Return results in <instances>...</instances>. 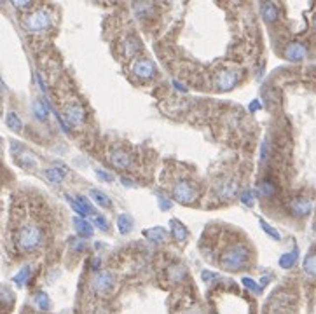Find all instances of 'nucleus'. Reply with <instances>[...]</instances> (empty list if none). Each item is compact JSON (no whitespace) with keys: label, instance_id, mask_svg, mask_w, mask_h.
Returning <instances> with one entry per match:
<instances>
[{"label":"nucleus","instance_id":"obj_1","mask_svg":"<svg viewBox=\"0 0 316 314\" xmlns=\"http://www.w3.org/2000/svg\"><path fill=\"white\" fill-rule=\"evenodd\" d=\"M250 257H252V253L245 244H233L220 257V267L229 273H239V271L246 269Z\"/></svg>","mask_w":316,"mask_h":314},{"label":"nucleus","instance_id":"obj_2","mask_svg":"<svg viewBox=\"0 0 316 314\" xmlns=\"http://www.w3.org/2000/svg\"><path fill=\"white\" fill-rule=\"evenodd\" d=\"M16 243H18V248L21 251H34L39 246H42V243H44V232H42L40 225L34 224V222L25 224L19 229Z\"/></svg>","mask_w":316,"mask_h":314},{"label":"nucleus","instance_id":"obj_3","mask_svg":"<svg viewBox=\"0 0 316 314\" xmlns=\"http://www.w3.org/2000/svg\"><path fill=\"white\" fill-rule=\"evenodd\" d=\"M171 196L180 204H194L199 197V191L192 182L189 180H178L171 189Z\"/></svg>","mask_w":316,"mask_h":314},{"label":"nucleus","instance_id":"obj_4","mask_svg":"<svg viewBox=\"0 0 316 314\" xmlns=\"http://www.w3.org/2000/svg\"><path fill=\"white\" fill-rule=\"evenodd\" d=\"M51 25H53V16H51V12L47 9H37V11L30 12L27 16V19H25L27 30L34 32V34L49 30Z\"/></svg>","mask_w":316,"mask_h":314},{"label":"nucleus","instance_id":"obj_5","mask_svg":"<svg viewBox=\"0 0 316 314\" xmlns=\"http://www.w3.org/2000/svg\"><path fill=\"white\" fill-rule=\"evenodd\" d=\"M11 154L14 156V161L18 162L21 168H35L37 166V159H35V154H32L30 150L25 145L18 142H11Z\"/></svg>","mask_w":316,"mask_h":314},{"label":"nucleus","instance_id":"obj_6","mask_svg":"<svg viewBox=\"0 0 316 314\" xmlns=\"http://www.w3.org/2000/svg\"><path fill=\"white\" fill-rule=\"evenodd\" d=\"M65 119H67V124H72V126H80V124L86 120V110L82 109V105L77 103V101H72V103H67L63 109Z\"/></svg>","mask_w":316,"mask_h":314},{"label":"nucleus","instance_id":"obj_7","mask_svg":"<svg viewBox=\"0 0 316 314\" xmlns=\"http://www.w3.org/2000/svg\"><path fill=\"white\" fill-rule=\"evenodd\" d=\"M133 74L136 77L143 78V80H149V78H154L156 74H158V68H156V63L149 58H140V60L135 61L133 65Z\"/></svg>","mask_w":316,"mask_h":314},{"label":"nucleus","instance_id":"obj_8","mask_svg":"<svg viewBox=\"0 0 316 314\" xmlns=\"http://www.w3.org/2000/svg\"><path fill=\"white\" fill-rule=\"evenodd\" d=\"M309 49L304 42H290L283 51V56L288 61H302L304 58H308Z\"/></svg>","mask_w":316,"mask_h":314},{"label":"nucleus","instance_id":"obj_9","mask_svg":"<svg viewBox=\"0 0 316 314\" xmlns=\"http://www.w3.org/2000/svg\"><path fill=\"white\" fill-rule=\"evenodd\" d=\"M288 209L294 217L306 218V217H309V213H311L313 202L309 201L308 197H294L288 202Z\"/></svg>","mask_w":316,"mask_h":314},{"label":"nucleus","instance_id":"obj_10","mask_svg":"<svg viewBox=\"0 0 316 314\" xmlns=\"http://www.w3.org/2000/svg\"><path fill=\"white\" fill-rule=\"evenodd\" d=\"M239 82V74L236 70H222L217 75V89L229 91Z\"/></svg>","mask_w":316,"mask_h":314},{"label":"nucleus","instance_id":"obj_11","mask_svg":"<svg viewBox=\"0 0 316 314\" xmlns=\"http://www.w3.org/2000/svg\"><path fill=\"white\" fill-rule=\"evenodd\" d=\"M114 284H116V279H114V274L109 273V271H102V273H98L96 276H94V281H93L94 290H96L98 293L110 292V290L114 288Z\"/></svg>","mask_w":316,"mask_h":314},{"label":"nucleus","instance_id":"obj_12","mask_svg":"<svg viewBox=\"0 0 316 314\" xmlns=\"http://www.w3.org/2000/svg\"><path fill=\"white\" fill-rule=\"evenodd\" d=\"M110 159V164L116 166L119 169H128L133 162V157L129 152H126L124 149H114L109 156Z\"/></svg>","mask_w":316,"mask_h":314},{"label":"nucleus","instance_id":"obj_13","mask_svg":"<svg viewBox=\"0 0 316 314\" xmlns=\"http://www.w3.org/2000/svg\"><path fill=\"white\" fill-rule=\"evenodd\" d=\"M143 236L147 237V239H151L152 243L156 244H164L168 243V231L162 227H151V229H143Z\"/></svg>","mask_w":316,"mask_h":314},{"label":"nucleus","instance_id":"obj_14","mask_svg":"<svg viewBox=\"0 0 316 314\" xmlns=\"http://www.w3.org/2000/svg\"><path fill=\"white\" fill-rule=\"evenodd\" d=\"M169 227H171V236H173L175 241H178V243H184V241L187 239L189 231L180 220H177V218H171V220H169Z\"/></svg>","mask_w":316,"mask_h":314},{"label":"nucleus","instance_id":"obj_15","mask_svg":"<svg viewBox=\"0 0 316 314\" xmlns=\"http://www.w3.org/2000/svg\"><path fill=\"white\" fill-rule=\"evenodd\" d=\"M237 194V183L236 180H224L218 183V196L224 199H233Z\"/></svg>","mask_w":316,"mask_h":314},{"label":"nucleus","instance_id":"obj_16","mask_svg":"<svg viewBox=\"0 0 316 314\" xmlns=\"http://www.w3.org/2000/svg\"><path fill=\"white\" fill-rule=\"evenodd\" d=\"M74 229H76V232L80 236V237H91V236L94 234L93 224H89V222L84 220V218H80V217L74 218Z\"/></svg>","mask_w":316,"mask_h":314},{"label":"nucleus","instance_id":"obj_17","mask_svg":"<svg viewBox=\"0 0 316 314\" xmlns=\"http://www.w3.org/2000/svg\"><path fill=\"white\" fill-rule=\"evenodd\" d=\"M259 194L262 197H275L278 194V187L271 178H264L259 182Z\"/></svg>","mask_w":316,"mask_h":314},{"label":"nucleus","instance_id":"obj_18","mask_svg":"<svg viewBox=\"0 0 316 314\" xmlns=\"http://www.w3.org/2000/svg\"><path fill=\"white\" fill-rule=\"evenodd\" d=\"M67 175V169L60 168V166H51V168H45L44 176L49 180L51 183H61Z\"/></svg>","mask_w":316,"mask_h":314},{"label":"nucleus","instance_id":"obj_19","mask_svg":"<svg viewBox=\"0 0 316 314\" xmlns=\"http://www.w3.org/2000/svg\"><path fill=\"white\" fill-rule=\"evenodd\" d=\"M32 110H34V116L37 117L39 120H47L49 117V105H45L42 100H34L32 101Z\"/></svg>","mask_w":316,"mask_h":314},{"label":"nucleus","instance_id":"obj_20","mask_svg":"<svg viewBox=\"0 0 316 314\" xmlns=\"http://www.w3.org/2000/svg\"><path fill=\"white\" fill-rule=\"evenodd\" d=\"M260 14H262V18L266 19L267 23H275L276 19H278V16H279V11H278V7H276L275 4L267 2V4L260 5Z\"/></svg>","mask_w":316,"mask_h":314},{"label":"nucleus","instance_id":"obj_21","mask_svg":"<svg viewBox=\"0 0 316 314\" xmlns=\"http://www.w3.org/2000/svg\"><path fill=\"white\" fill-rule=\"evenodd\" d=\"M131 229H133L131 215L120 213L119 217H117V231H119L120 234H128V232H131Z\"/></svg>","mask_w":316,"mask_h":314},{"label":"nucleus","instance_id":"obj_22","mask_svg":"<svg viewBox=\"0 0 316 314\" xmlns=\"http://www.w3.org/2000/svg\"><path fill=\"white\" fill-rule=\"evenodd\" d=\"M299 260V251L294 250V251H288V253H283L281 257H279V267H283V269H292V267L297 264Z\"/></svg>","mask_w":316,"mask_h":314},{"label":"nucleus","instance_id":"obj_23","mask_svg":"<svg viewBox=\"0 0 316 314\" xmlns=\"http://www.w3.org/2000/svg\"><path fill=\"white\" fill-rule=\"evenodd\" d=\"M89 196L93 197V201L96 202V204L103 206V208H112V201H110V197L105 194V192L98 191V189H91Z\"/></svg>","mask_w":316,"mask_h":314},{"label":"nucleus","instance_id":"obj_24","mask_svg":"<svg viewBox=\"0 0 316 314\" xmlns=\"http://www.w3.org/2000/svg\"><path fill=\"white\" fill-rule=\"evenodd\" d=\"M30 276H32L30 266H25V267H21V269H19V273L16 274L14 277H12V281H14L16 286L23 288V286H27V283L30 281Z\"/></svg>","mask_w":316,"mask_h":314},{"label":"nucleus","instance_id":"obj_25","mask_svg":"<svg viewBox=\"0 0 316 314\" xmlns=\"http://www.w3.org/2000/svg\"><path fill=\"white\" fill-rule=\"evenodd\" d=\"M140 49H142V45H140V40L136 37H128L124 42V52L126 56L131 58V56H136L140 52Z\"/></svg>","mask_w":316,"mask_h":314},{"label":"nucleus","instance_id":"obj_26","mask_svg":"<svg viewBox=\"0 0 316 314\" xmlns=\"http://www.w3.org/2000/svg\"><path fill=\"white\" fill-rule=\"evenodd\" d=\"M302 269L308 274L309 277L316 279V253H311L304 258V264H302Z\"/></svg>","mask_w":316,"mask_h":314},{"label":"nucleus","instance_id":"obj_27","mask_svg":"<svg viewBox=\"0 0 316 314\" xmlns=\"http://www.w3.org/2000/svg\"><path fill=\"white\" fill-rule=\"evenodd\" d=\"M34 302L40 311H49L51 309V299H49V295H47L45 292H37V293H35Z\"/></svg>","mask_w":316,"mask_h":314},{"label":"nucleus","instance_id":"obj_28","mask_svg":"<svg viewBox=\"0 0 316 314\" xmlns=\"http://www.w3.org/2000/svg\"><path fill=\"white\" fill-rule=\"evenodd\" d=\"M5 124H7V127H11L12 131H21L23 129V120L19 119L16 112H9L7 116H5Z\"/></svg>","mask_w":316,"mask_h":314},{"label":"nucleus","instance_id":"obj_29","mask_svg":"<svg viewBox=\"0 0 316 314\" xmlns=\"http://www.w3.org/2000/svg\"><path fill=\"white\" fill-rule=\"evenodd\" d=\"M259 224H260V227H262V231L266 232L267 236H271V237H273L275 241H279V239H281V236H279V232L276 231V229L273 227V225L267 224V222L264 220V218H259Z\"/></svg>","mask_w":316,"mask_h":314},{"label":"nucleus","instance_id":"obj_30","mask_svg":"<svg viewBox=\"0 0 316 314\" xmlns=\"http://www.w3.org/2000/svg\"><path fill=\"white\" fill-rule=\"evenodd\" d=\"M239 201L245 206H248V208H252V206L255 204V192H253L252 189H245V191L239 194Z\"/></svg>","mask_w":316,"mask_h":314},{"label":"nucleus","instance_id":"obj_31","mask_svg":"<svg viewBox=\"0 0 316 314\" xmlns=\"http://www.w3.org/2000/svg\"><path fill=\"white\" fill-rule=\"evenodd\" d=\"M65 197H67V202H68V204L72 206V209H74V211H76V213L79 215L80 218L87 217V215H86V211H84V209H82V206H80L79 202L76 201V197H74V196L67 194V196H65Z\"/></svg>","mask_w":316,"mask_h":314},{"label":"nucleus","instance_id":"obj_32","mask_svg":"<svg viewBox=\"0 0 316 314\" xmlns=\"http://www.w3.org/2000/svg\"><path fill=\"white\" fill-rule=\"evenodd\" d=\"M93 225H96L98 229H102V231H110V225H109V220H107L103 215H93Z\"/></svg>","mask_w":316,"mask_h":314},{"label":"nucleus","instance_id":"obj_33","mask_svg":"<svg viewBox=\"0 0 316 314\" xmlns=\"http://www.w3.org/2000/svg\"><path fill=\"white\" fill-rule=\"evenodd\" d=\"M158 204H159V209H161V211H168V209H171V206H173V201H171L168 196L158 194Z\"/></svg>","mask_w":316,"mask_h":314},{"label":"nucleus","instance_id":"obj_34","mask_svg":"<svg viewBox=\"0 0 316 314\" xmlns=\"http://www.w3.org/2000/svg\"><path fill=\"white\" fill-rule=\"evenodd\" d=\"M243 284H245L246 288H248L250 292H253V293H262V286H260L257 281H253L252 277H243Z\"/></svg>","mask_w":316,"mask_h":314},{"label":"nucleus","instance_id":"obj_35","mask_svg":"<svg viewBox=\"0 0 316 314\" xmlns=\"http://www.w3.org/2000/svg\"><path fill=\"white\" fill-rule=\"evenodd\" d=\"M94 175L98 176V180H102V182H105V183H112L114 180V175L112 173H109V171H105V169H102V168H96L94 169Z\"/></svg>","mask_w":316,"mask_h":314},{"label":"nucleus","instance_id":"obj_36","mask_svg":"<svg viewBox=\"0 0 316 314\" xmlns=\"http://www.w3.org/2000/svg\"><path fill=\"white\" fill-rule=\"evenodd\" d=\"M269 152H271V147H269V140H264L262 147H260V161H266L267 157H269Z\"/></svg>","mask_w":316,"mask_h":314},{"label":"nucleus","instance_id":"obj_37","mask_svg":"<svg viewBox=\"0 0 316 314\" xmlns=\"http://www.w3.org/2000/svg\"><path fill=\"white\" fill-rule=\"evenodd\" d=\"M201 276H203L204 283H213L215 279H218V274L210 273V271H203V273H201Z\"/></svg>","mask_w":316,"mask_h":314},{"label":"nucleus","instance_id":"obj_38","mask_svg":"<svg viewBox=\"0 0 316 314\" xmlns=\"http://www.w3.org/2000/svg\"><path fill=\"white\" fill-rule=\"evenodd\" d=\"M12 5L18 9H27L32 7V2H28V0H16V2H12Z\"/></svg>","mask_w":316,"mask_h":314},{"label":"nucleus","instance_id":"obj_39","mask_svg":"<svg viewBox=\"0 0 316 314\" xmlns=\"http://www.w3.org/2000/svg\"><path fill=\"white\" fill-rule=\"evenodd\" d=\"M120 182H122V185H124L126 189H135L136 187L135 182H133V180H129V178H126V176H120Z\"/></svg>","mask_w":316,"mask_h":314},{"label":"nucleus","instance_id":"obj_40","mask_svg":"<svg viewBox=\"0 0 316 314\" xmlns=\"http://www.w3.org/2000/svg\"><path fill=\"white\" fill-rule=\"evenodd\" d=\"M72 248H74L76 251H82L84 250V243L77 239V241H74V243H72Z\"/></svg>","mask_w":316,"mask_h":314},{"label":"nucleus","instance_id":"obj_41","mask_svg":"<svg viewBox=\"0 0 316 314\" xmlns=\"http://www.w3.org/2000/svg\"><path fill=\"white\" fill-rule=\"evenodd\" d=\"M260 107H262V105H260L259 100H255V101H252V103H250V110H259Z\"/></svg>","mask_w":316,"mask_h":314},{"label":"nucleus","instance_id":"obj_42","mask_svg":"<svg viewBox=\"0 0 316 314\" xmlns=\"http://www.w3.org/2000/svg\"><path fill=\"white\" fill-rule=\"evenodd\" d=\"M93 269L94 271L100 269V258H94V260H93Z\"/></svg>","mask_w":316,"mask_h":314},{"label":"nucleus","instance_id":"obj_43","mask_svg":"<svg viewBox=\"0 0 316 314\" xmlns=\"http://www.w3.org/2000/svg\"><path fill=\"white\" fill-rule=\"evenodd\" d=\"M173 84H175V86H177V89H178V91H185V87H182V84H180V82H177V80H175Z\"/></svg>","mask_w":316,"mask_h":314},{"label":"nucleus","instance_id":"obj_44","mask_svg":"<svg viewBox=\"0 0 316 314\" xmlns=\"http://www.w3.org/2000/svg\"><path fill=\"white\" fill-rule=\"evenodd\" d=\"M313 28L316 30V14H315V18H313Z\"/></svg>","mask_w":316,"mask_h":314},{"label":"nucleus","instance_id":"obj_45","mask_svg":"<svg viewBox=\"0 0 316 314\" xmlns=\"http://www.w3.org/2000/svg\"><path fill=\"white\" fill-rule=\"evenodd\" d=\"M0 149H2V138H0Z\"/></svg>","mask_w":316,"mask_h":314}]
</instances>
